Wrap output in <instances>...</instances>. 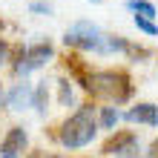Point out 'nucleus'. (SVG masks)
Masks as SVG:
<instances>
[{
  "instance_id": "nucleus-10",
  "label": "nucleus",
  "mask_w": 158,
  "mask_h": 158,
  "mask_svg": "<svg viewBox=\"0 0 158 158\" xmlns=\"http://www.w3.org/2000/svg\"><path fill=\"white\" fill-rule=\"evenodd\" d=\"M49 101H52V92H49V81H38L32 86V109L38 112V118H46L49 112Z\"/></svg>"
},
{
  "instance_id": "nucleus-5",
  "label": "nucleus",
  "mask_w": 158,
  "mask_h": 158,
  "mask_svg": "<svg viewBox=\"0 0 158 158\" xmlns=\"http://www.w3.org/2000/svg\"><path fill=\"white\" fill-rule=\"evenodd\" d=\"M104 155H112V158H144L141 155V141H138L135 132L129 129H112L106 138V144L101 147Z\"/></svg>"
},
{
  "instance_id": "nucleus-15",
  "label": "nucleus",
  "mask_w": 158,
  "mask_h": 158,
  "mask_svg": "<svg viewBox=\"0 0 158 158\" xmlns=\"http://www.w3.org/2000/svg\"><path fill=\"white\" fill-rule=\"evenodd\" d=\"M9 55H12V43H9L3 35H0V69L9 66Z\"/></svg>"
},
{
  "instance_id": "nucleus-16",
  "label": "nucleus",
  "mask_w": 158,
  "mask_h": 158,
  "mask_svg": "<svg viewBox=\"0 0 158 158\" xmlns=\"http://www.w3.org/2000/svg\"><path fill=\"white\" fill-rule=\"evenodd\" d=\"M147 158H158V138L150 144V150H147Z\"/></svg>"
},
{
  "instance_id": "nucleus-1",
  "label": "nucleus",
  "mask_w": 158,
  "mask_h": 158,
  "mask_svg": "<svg viewBox=\"0 0 158 158\" xmlns=\"http://www.w3.org/2000/svg\"><path fill=\"white\" fill-rule=\"evenodd\" d=\"M95 104H112L124 106L135 95V81L127 66H98V69H83V75L75 81Z\"/></svg>"
},
{
  "instance_id": "nucleus-18",
  "label": "nucleus",
  "mask_w": 158,
  "mask_h": 158,
  "mask_svg": "<svg viewBox=\"0 0 158 158\" xmlns=\"http://www.w3.org/2000/svg\"><path fill=\"white\" fill-rule=\"evenodd\" d=\"M26 158H43L40 152H29V155H26Z\"/></svg>"
},
{
  "instance_id": "nucleus-9",
  "label": "nucleus",
  "mask_w": 158,
  "mask_h": 158,
  "mask_svg": "<svg viewBox=\"0 0 158 158\" xmlns=\"http://www.w3.org/2000/svg\"><path fill=\"white\" fill-rule=\"evenodd\" d=\"M55 89H58V106H63V109H75L78 106V83L72 81L66 72L58 75Z\"/></svg>"
},
{
  "instance_id": "nucleus-19",
  "label": "nucleus",
  "mask_w": 158,
  "mask_h": 158,
  "mask_svg": "<svg viewBox=\"0 0 158 158\" xmlns=\"http://www.w3.org/2000/svg\"><path fill=\"white\" fill-rule=\"evenodd\" d=\"M86 3H106V0H86Z\"/></svg>"
},
{
  "instance_id": "nucleus-6",
  "label": "nucleus",
  "mask_w": 158,
  "mask_h": 158,
  "mask_svg": "<svg viewBox=\"0 0 158 158\" xmlns=\"http://www.w3.org/2000/svg\"><path fill=\"white\" fill-rule=\"evenodd\" d=\"M32 86L35 83L29 78H20V81H15L12 86H6V109L26 112V109L32 106Z\"/></svg>"
},
{
  "instance_id": "nucleus-3",
  "label": "nucleus",
  "mask_w": 158,
  "mask_h": 158,
  "mask_svg": "<svg viewBox=\"0 0 158 158\" xmlns=\"http://www.w3.org/2000/svg\"><path fill=\"white\" fill-rule=\"evenodd\" d=\"M55 43L49 38L35 40V43H12V55H9V69H12V78H29L32 72L46 69L55 60Z\"/></svg>"
},
{
  "instance_id": "nucleus-12",
  "label": "nucleus",
  "mask_w": 158,
  "mask_h": 158,
  "mask_svg": "<svg viewBox=\"0 0 158 158\" xmlns=\"http://www.w3.org/2000/svg\"><path fill=\"white\" fill-rule=\"evenodd\" d=\"M124 6H127L132 15L150 17V20H155V17H158V9H155V3H152V0H127Z\"/></svg>"
},
{
  "instance_id": "nucleus-7",
  "label": "nucleus",
  "mask_w": 158,
  "mask_h": 158,
  "mask_svg": "<svg viewBox=\"0 0 158 158\" xmlns=\"http://www.w3.org/2000/svg\"><path fill=\"white\" fill-rule=\"evenodd\" d=\"M29 147V132L26 127H9L3 141H0V158H20Z\"/></svg>"
},
{
  "instance_id": "nucleus-13",
  "label": "nucleus",
  "mask_w": 158,
  "mask_h": 158,
  "mask_svg": "<svg viewBox=\"0 0 158 158\" xmlns=\"http://www.w3.org/2000/svg\"><path fill=\"white\" fill-rule=\"evenodd\" d=\"M132 23H135V29L147 35V38H158V23L150 20V17H141V15H132Z\"/></svg>"
},
{
  "instance_id": "nucleus-11",
  "label": "nucleus",
  "mask_w": 158,
  "mask_h": 158,
  "mask_svg": "<svg viewBox=\"0 0 158 158\" xmlns=\"http://www.w3.org/2000/svg\"><path fill=\"white\" fill-rule=\"evenodd\" d=\"M95 121H98V129H104V132H112V129L121 124V109L112 106V104H104L95 109Z\"/></svg>"
},
{
  "instance_id": "nucleus-8",
  "label": "nucleus",
  "mask_w": 158,
  "mask_h": 158,
  "mask_svg": "<svg viewBox=\"0 0 158 158\" xmlns=\"http://www.w3.org/2000/svg\"><path fill=\"white\" fill-rule=\"evenodd\" d=\"M121 121L138 124V127H158V104H152V101H138L127 112H121Z\"/></svg>"
},
{
  "instance_id": "nucleus-14",
  "label": "nucleus",
  "mask_w": 158,
  "mask_h": 158,
  "mask_svg": "<svg viewBox=\"0 0 158 158\" xmlns=\"http://www.w3.org/2000/svg\"><path fill=\"white\" fill-rule=\"evenodd\" d=\"M29 12L32 15H40V17H52L55 15V6L49 0H29Z\"/></svg>"
},
{
  "instance_id": "nucleus-2",
  "label": "nucleus",
  "mask_w": 158,
  "mask_h": 158,
  "mask_svg": "<svg viewBox=\"0 0 158 158\" xmlns=\"http://www.w3.org/2000/svg\"><path fill=\"white\" fill-rule=\"evenodd\" d=\"M95 109L98 106H92V101H83V104H78L66 118L60 121V127H58V144L63 147V150H69V152L83 150V147H89L98 138Z\"/></svg>"
},
{
  "instance_id": "nucleus-17",
  "label": "nucleus",
  "mask_w": 158,
  "mask_h": 158,
  "mask_svg": "<svg viewBox=\"0 0 158 158\" xmlns=\"http://www.w3.org/2000/svg\"><path fill=\"white\" fill-rule=\"evenodd\" d=\"M6 106V86H3V81H0V109Z\"/></svg>"
},
{
  "instance_id": "nucleus-4",
  "label": "nucleus",
  "mask_w": 158,
  "mask_h": 158,
  "mask_svg": "<svg viewBox=\"0 0 158 158\" xmlns=\"http://www.w3.org/2000/svg\"><path fill=\"white\" fill-rule=\"evenodd\" d=\"M63 46L81 55H98L104 58V29L92 20H75L63 32Z\"/></svg>"
}]
</instances>
